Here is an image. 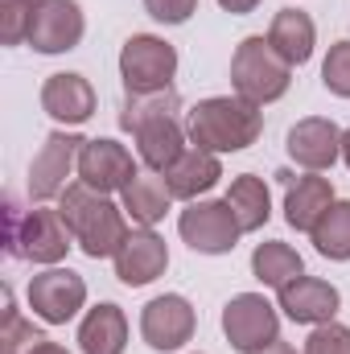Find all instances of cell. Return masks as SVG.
<instances>
[{"label":"cell","mask_w":350,"mask_h":354,"mask_svg":"<svg viewBox=\"0 0 350 354\" xmlns=\"http://www.w3.org/2000/svg\"><path fill=\"white\" fill-rule=\"evenodd\" d=\"M58 214L71 227L75 243L83 248V256L91 260H107L124 248L128 239V214L124 206L111 202V194H99L83 181H71L58 198Z\"/></svg>","instance_id":"1"},{"label":"cell","mask_w":350,"mask_h":354,"mask_svg":"<svg viewBox=\"0 0 350 354\" xmlns=\"http://www.w3.org/2000/svg\"><path fill=\"white\" fill-rule=\"evenodd\" d=\"M185 132L206 153H243L260 140L264 111L260 103H252L243 95H210L190 107Z\"/></svg>","instance_id":"2"},{"label":"cell","mask_w":350,"mask_h":354,"mask_svg":"<svg viewBox=\"0 0 350 354\" xmlns=\"http://www.w3.org/2000/svg\"><path fill=\"white\" fill-rule=\"evenodd\" d=\"M231 87H235V95H243V99H252L260 107L264 103H276L293 87V66L272 50L268 37L252 33L231 54Z\"/></svg>","instance_id":"3"},{"label":"cell","mask_w":350,"mask_h":354,"mask_svg":"<svg viewBox=\"0 0 350 354\" xmlns=\"http://www.w3.org/2000/svg\"><path fill=\"white\" fill-rule=\"evenodd\" d=\"M71 227L62 223L58 210H25L17 214L8 206V252L17 260H29V264H46V268H58L71 252Z\"/></svg>","instance_id":"4"},{"label":"cell","mask_w":350,"mask_h":354,"mask_svg":"<svg viewBox=\"0 0 350 354\" xmlns=\"http://www.w3.org/2000/svg\"><path fill=\"white\" fill-rule=\"evenodd\" d=\"M177 50L157 33H132L120 50V79L128 95H153L174 87Z\"/></svg>","instance_id":"5"},{"label":"cell","mask_w":350,"mask_h":354,"mask_svg":"<svg viewBox=\"0 0 350 354\" xmlns=\"http://www.w3.org/2000/svg\"><path fill=\"white\" fill-rule=\"evenodd\" d=\"M177 231H181V239H185L194 252H202V256H227V252H235V243H239V235H243V227H239L235 210L227 206V198H223V202H210V198L190 202V206L177 214Z\"/></svg>","instance_id":"6"},{"label":"cell","mask_w":350,"mask_h":354,"mask_svg":"<svg viewBox=\"0 0 350 354\" xmlns=\"http://www.w3.org/2000/svg\"><path fill=\"white\" fill-rule=\"evenodd\" d=\"M223 334L239 354H256L280 338V313L264 292H239L223 305Z\"/></svg>","instance_id":"7"},{"label":"cell","mask_w":350,"mask_h":354,"mask_svg":"<svg viewBox=\"0 0 350 354\" xmlns=\"http://www.w3.org/2000/svg\"><path fill=\"white\" fill-rule=\"evenodd\" d=\"M83 136L79 132H50L29 165V198L33 202H50V198H62V189L71 185L66 177L79 174V153H83Z\"/></svg>","instance_id":"8"},{"label":"cell","mask_w":350,"mask_h":354,"mask_svg":"<svg viewBox=\"0 0 350 354\" xmlns=\"http://www.w3.org/2000/svg\"><path fill=\"white\" fill-rule=\"evenodd\" d=\"M25 297H29L33 317H42L46 326H66L87 305V280L71 268H46V272L29 276Z\"/></svg>","instance_id":"9"},{"label":"cell","mask_w":350,"mask_h":354,"mask_svg":"<svg viewBox=\"0 0 350 354\" xmlns=\"http://www.w3.org/2000/svg\"><path fill=\"white\" fill-rule=\"evenodd\" d=\"M87 17L79 0H37L29 17V46L37 54H66L83 41Z\"/></svg>","instance_id":"10"},{"label":"cell","mask_w":350,"mask_h":354,"mask_svg":"<svg viewBox=\"0 0 350 354\" xmlns=\"http://www.w3.org/2000/svg\"><path fill=\"white\" fill-rule=\"evenodd\" d=\"M194 330H198V313H194V305L181 292L153 297L140 309V338L153 351H181L194 338Z\"/></svg>","instance_id":"11"},{"label":"cell","mask_w":350,"mask_h":354,"mask_svg":"<svg viewBox=\"0 0 350 354\" xmlns=\"http://www.w3.org/2000/svg\"><path fill=\"white\" fill-rule=\"evenodd\" d=\"M284 149L305 174H326L342 157V128L334 120H326V115H305V120H297L288 128Z\"/></svg>","instance_id":"12"},{"label":"cell","mask_w":350,"mask_h":354,"mask_svg":"<svg viewBox=\"0 0 350 354\" xmlns=\"http://www.w3.org/2000/svg\"><path fill=\"white\" fill-rule=\"evenodd\" d=\"M276 309H284V317L297 322V326H326L342 309V292L330 280L297 276L284 288H276Z\"/></svg>","instance_id":"13"},{"label":"cell","mask_w":350,"mask_h":354,"mask_svg":"<svg viewBox=\"0 0 350 354\" xmlns=\"http://www.w3.org/2000/svg\"><path fill=\"white\" fill-rule=\"evenodd\" d=\"M140 174L132 153L120 145V140H107V136H95L83 145L79 153V181L99 189V194H124V185Z\"/></svg>","instance_id":"14"},{"label":"cell","mask_w":350,"mask_h":354,"mask_svg":"<svg viewBox=\"0 0 350 354\" xmlns=\"http://www.w3.org/2000/svg\"><path fill=\"white\" fill-rule=\"evenodd\" d=\"M111 260H116V280H120V284L145 288V284H153L157 276H165V268H169V248H165V239H161L153 227H132L128 239H124V248H120Z\"/></svg>","instance_id":"15"},{"label":"cell","mask_w":350,"mask_h":354,"mask_svg":"<svg viewBox=\"0 0 350 354\" xmlns=\"http://www.w3.org/2000/svg\"><path fill=\"white\" fill-rule=\"evenodd\" d=\"M284 181V223L293 231H313L322 223V214L338 202L334 198V181L322 174H305V177H293V174H276Z\"/></svg>","instance_id":"16"},{"label":"cell","mask_w":350,"mask_h":354,"mask_svg":"<svg viewBox=\"0 0 350 354\" xmlns=\"http://www.w3.org/2000/svg\"><path fill=\"white\" fill-rule=\"evenodd\" d=\"M42 111L66 128H79L95 115V87L87 75L75 71H58L42 83Z\"/></svg>","instance_id":"17"},{"label":"cell","mask_w":350,"mask_h":354,"mask_svg":"<svg viewBox=\"0 0 350 354\" xmlns=\"http://www.w3.org/2000/svg\"><path fill=\"white\" fill-rule=\"evenodd\" d=\"M161 177H165V185H169L174 198H181V202H198L202 194H210V189L219 185L223 161H219V153H206V149L190 145Z\"/></svg>","instance_id":"18"},{"label":"cell","mask_w":350,"mask_h":354,"mask_svg":"<svg viewBox=\"0 0 350 354\" xmlns=\"http://www.w3.org/2000/svg\"><path fill=\"white\" fill-rule=\"evenodd\" d=\"M79 351L83 354H124L128 351V317L116 301H99L87 309L79 326Z\"/></svg>","instance_id":"19"},{"label":"cell","mask_w":350,"mask_h":354,"mask_svg":"<svg viewBox=\"0 0 350 354\" xmlns=\"http://www.w3.org/2000/svg\"><path fill=\"white\" fill-rule=\"evenodd\" d=\"M132 136H136V153H140V161H145L153 174H165L177 157L190 149V145H185V140H190V132L177 124V115L149 120V124H145V128H136Z\"/></svg>","instance_id":"20"},{"label":"cell","mask_w":350,"mask_h":354,"mask_svg":"<svg viewBox=\"0 0 350 354\" xmlns=\"http://www.w3.org/2000/svg\"><path fill=\"white\" fill-rule=\"evenodd\" d=\"M268 41L272 50L288 62V66H305L313 58V46H317V25L309 12L301 8H280L272 17V29H268Z\"/></svg>","instance_id":"21"},{"label":"cell","mask_w":350,"mask_h":354,"mask_svg":"<svg viewBox=\"0 0 350 354\" xmlns=\"http://www.w3.org/2000/svg\"><path fill=\"white\" fill-rule=\"evenodd\" d=\"M120 206H124V214H128L136 227H157V223L169 214L174 194H169V185H165L161 174H136L124 185Z\"/></svg>","instance_id":"22"},{"label":"cell","mask_w":350,"mask_h":354,"mask_svg":"<svg viewBox=\"0 0 350 354\" xmlns=\"http://www.w3.org/2000/svg\"><path fill=\"white\" fill-rule=\"evenodd\" d=\"M227 206L235 210L243 235L248 231H260L264 223L272 218V194H268V181L256 174H239L227 189Z\"/></svg>","instance_id":"23"},{"label":"cell","mask_w":350,"mask_h":354,"mask_svg":"<svg viewBox=\"0 0 350 354\" xmlns=\"http://www.w3.org/2000/svg\"><path fill=\"white\" fill-rule=\"evenodd\" d=\"M252 276L260 284H268V288H284L288 280L305 276V264H301L297 248H288L280 239H264V243H256V252H252Z\"/></svg>","instance_id":"24"},{"label":"cell","mask_w":350,"mask_h":354,"mask_svg":"<svg viewBox=\"0 0 350 354\" xmlns=\"http://www.w3.org/2000/svg\"><path fill=\"white\" fill-rule=\"evenodd\" d=\"M309 239H313L317 256L347 264L350 260V202L347 198H338V202L322 214V223L309 231Z\"/></svg>","instance_id":"25"},{"label":"cell","mask_w":350,"mask_h":354,"mask_svg":"<svg viewBox=\"0 0 350 354\" xmlns=\"http://www.w3.org/2000/svg\"><path fill=\"white\" fill-rule=\"evenodd\" d=\"M181 99L174 87L153 91V95H124V107H120V128L124 132H136L145 128L149 120H161V115H177Z\"/></svg>","instance_id":"26"},{"label":"cell","mask_w":350,"mask_h":354,"mask_svg":"<svg viewBox=\"0 0 350 354\" xmlns=\"http://www.w3.org/2000/svg\"><path fill=\"white\" fill-rule=\"evenodd\" d=\"M37 342H46L42 330H33V322H25L12 305V288L4 284V322H0V354H33Z\"/></svg>","instance_id":"27"},{"label":"cell","mask_w":350,"mask_h":354,"mask_svg":"<svg viewBox=\"0 0 350 354\" xmlns=\"http://www.w3.org/2000/svg\"><path fill=\"white\" fill-rule=\"evenodd\" d=\"M37 0H0V41L4 46H21L29 41V17H33Z\"/></svg>","instance_id":"28"},{"label":"cell","mask_w":350,"mask_h":354,"mask_svg":"<svg viewBox=\"0 0 350 354\" xmlns=\"http://www.w3.org/2000/svg\"><path fill=\"white\" fill-rule=\"evenodd\" d=\"M322 83L330 95L350 99V41H334L326 62H322Z\"/></svg>","instance_id":"29"},{"label":"cell","mask_w":350,"mask_h":354,"mask_svg":"<svg viewBox=\"0 0 350 354\" xmlns=\"http://www.w3.org/2000/svg\"><path fill=\"white\" fill-rule=\"evenodd\" d=\"M301 354H350V330L338 326V322L313 326V334L305 338V351Z\"/></svg>","instance_id":"30"},{"label":"cell","mask_w":350,"mask_h":354,"mask_svg":"<svg viewBox=\"0 0 350 354\" xmlns=\"http://www.w3.org/2000/svg\"><path fill=\"white\" fill-rule=\"evenodd\" d=\"M145 12L161 25H185L198 12V0H145Z\"/></svg>","instance_id":"31"},{"label":"cell","mask_w":350,"mask_h":354,"mask_svg":"<svg viewBox=\"0 0 350 354\" xmlns=\"http://www.w3.org/2000/svg\"><path fill=\"white\" fill-rule=\"evenodd\" d=\"M219 4H223L227 12H235V17H243V12H256V8H260L264 0H219Z\"/></svg>","instance_id":"32"},{"label":"cell","mask_w":350,"mask_h":354,"mask_svg":"<svg viewBox=\"0 0 350 354\" xmlns=\"http://www.w3.org/2000/svg\"><path fill=\"white\" fill-rule=\"evenodd\" d=\"M33 354H71V351H66V346H58V342H50V338H46V342H37V346H33Z\"/></svg>","instance_id":"33"},{"label":"cell","mask_w":350,"mask_h":354,"mask_svg":"<svg viewBox=\"0 0 350 354\" xmlns=\"http://www.w3.org/2000/svg\"><path fill=\"white\" fill-rule=\"evenodd\" d=\"M256 354H297V346H288V342H272V346H264V351H256Z\"/></svg>","instance_id":"34"},{"label":"cell","mask_w":350,"mask_h":354,"mask_svg":"<svg viewBox=\"0 0 350 354\" xmlns=\"http://www.w3.org/2000/svg\"><path fill=\"white\" fill-rule=\"evenodd\" d=\"M342 161H347V169H350V128L342 132Z\"/></svg>","instance_id":"35"}]
</instances>
